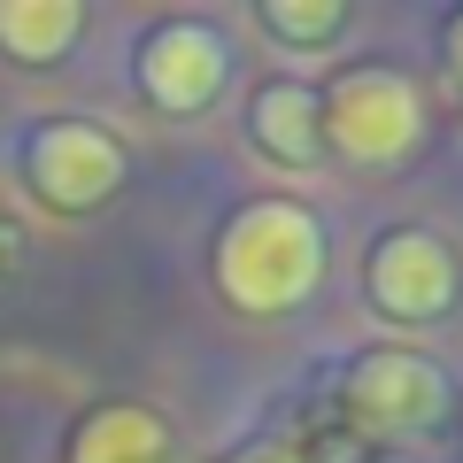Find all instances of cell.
Listing matches in <instances>:
<instances>
[{
    "mask_svg": "<svg viewBox=\"0 0 463 463\" xmlns=\"http://www.w3.org/2000/svg\"><path fill=\"white\" fill-rule=\"evenodd\" d=\"M216 294L232 301L240 317H286L317 294L325 279V224H317L301 201L263 194L248 209H232L224 232H216Z\"/></svg>",
    "mask_w": 463,
    "mask_h": 463,
    "instance_id": "6da1fadb",
    "label": "cell"
},
{
    "mask_svg": "<svg viewBox=\"0 0 463 463\" xmlns=\"http://www.w3.org/2000/svg\"><path fill=\"white\" fill-rule=\"evenodd\" d=\"M317 132H325V155L386 170L425 139V93L402 70H340L317 93Z\"/></svg>",
    "mask_w": 463,
    "mask_h": 463,
    "instance_id": "7a4b0ae2",
    "label": "cell"
},
{
    "mask_svg": "<svg viewBox=\"0 0 463 463\" xmlns=\"http://www.w3.org/2000/svg\"><path fill=\"white\" fill-rule=\"evenodd\" d=\"M340 410L379 440H410V432H432L448 417V379L417 347H371L340 379Z\"/></svg>",
    "mask_w": 463,
    "mask_h": 463,
    "instance_id": "3957f363",
    "label": "cell"
},
{
    "mask_svg": "<svg viewBox=\"0 0 463 463\" xmlns=\"http://www.w3.org/2000/svg\"><path fill=\"white\" fill-rule=\"evenodd\" d=\"M24 178H32V194L47 201V209L85 216V209H100V201H116V185H124V147H116L100 124L62 116V124H47V132L32 139Z\"/></svg>",
    "mask_w": 463,
    "mask_h": 463,
    "instance_id": "277c9868",
    "label": "cell"
},
{
    "mask_svg": "<svg viewBox=\"0 0 463 463\" xmlns=\"http://www.w3.org/2000/svg\"><path fill=\"white\" fill-rule=\"evenodd\" d=\"M364 286H371V301H379V317H394V325H432V317H448V301H456V255H448L440 232L402 224V232H386L379 248H371Z\"/></svg>",
    "mask_w": 463,
    "mask_h": 463,
    "instance_id": "5b68a950",
    "label": "cell"
},
{
    "mask_svg": "<svg viewBox=\"0 0 463 463\" xmlns=\"http://www.w3.org/2000/svg\"><path fill=\"white\" fill-rule=\"evenodd\" d=\"M224 78H232L224 32H209V24H194V16L147 32V47H139V93H147L155 109H170V116H201L224 93Z\"/></svg>",
    "mask_w": 463,
    "mask_h": 463,
    "instance_id": "8992f818",
    "label": "cell"
},
{
    "mask_svg": "<svg viewBox=\"0 0 463 463\" xmlns=\"http://www.w3.org/2000/svg\"><path fill=\"white\" fill-rule=\"evenodd\" d=\"M62 463H170V425L139 402H100L78 417Z\"/></svg>",
    "mask_w": 463,
    "mask_h": 463,
    "instance_id": "52a82bcc",
    "label": "cell"
},
{
    "mask_svg": "<svg viewBox=\"0 0 463 463\" xmlns=\"http://www.w3.org/2000/svg\"><path fill=\"white\" fill-rule=\"evenodd\" d=\"M248 124H255V147H263L270 163H286V170L325 163V132H317V93H309V85L270 78L263 93H255Z\"/></svg>",
    "mask_w": 463,
    "mask_h": 463,
    "instance_id": "ba28073f",
    "label": "cell"
},
{
    "mask_svg": "<svg viewBox=\"0 0 463 463\" xmlns=\"http://www.w3.org/2000/svg\"><path fill=\"white\" fill-rule=\"evenodd\" d=\"M78 32H85L78 0H0V54L8 62L47 70V62H62L78 47Z\"/></svg>",
    "mask_w": 463,
    "mask_h": 463,
    "instance_id": "9c48e42d",
    "label": "cell"
},
{
    "mask_svg": "<svg viewBox=\"0 0 463 463\" xmlns=\"http://www.w3.org/2000/svg\"><path fill=\"white\" fill-rule=\"evenodd\" d=\"M347 24L340 0H263V32H279L286 47H317Z\"/></svg>",
    "mask_w": 463,
    "mask_h": 463,
    "instance_id": "30bf717a",
    "label": "cell"
},
{
    "mask_svg": "<svg viewBox=\"0 0 463 463\" xmlns=\"http://www.w3.org/2000/svg\"><path fill=\"white\" fill-rule=\"evenodd\" d=\"M448 62H456V78H463V16L448 24Z\"/></svg>",
    "mask_w": 463,
    "mask_h": 463,
    "instance_id": "8fae6325",
    "label": "cell"
}]
</instances>
